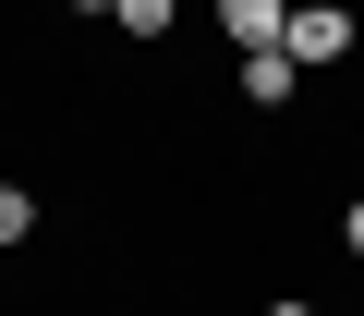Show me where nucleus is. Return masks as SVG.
<instances>
[{
	"label": "nucleus",
	"instance_id": "7ed1b4c3",
	"mask_svg": "<svg viewBox=\"0 0 364 316\" xmlns=\"http://www.w3.org/2000/svg\"><path fill=\"white\" fill-rule=\"evenodd\" d=\"M291 73H304L291 49H243V98H255V110H279V98H291Z\"/></svg>",
	"mask_w": 364,
	"mask_h": 316
},
{
	"label": "nucleus",
	"instance_id": "0eeeda50",
	"mask_svg": "<svg viewBox=\"0 0 364 316\" xmlns=\"http://www.w3.org/2000/svg\"><path fill=\"white\" fill-rule=\"evenodd\" d=\"M267 316H316V304H291V292H279V304H267Z\"/></svg>",
	"mask_w": 364,
	"mask_h": 316
},
{
	"label": "nucleus",
	"instance_id": "39448f33",
	"mask_svg": "<svg viewBox=\"0 0 364 316\" xmlns=\"http://www.w3.org/2000/svg\"><path fill=\"white\" fill-rule=\"evenodd\" d=\"M25 231H37V195H25V183H0V243H25Z\"/></svg>",
	"mask_w": 364,
	"mask_h": 316
},
{
	"label": "nucleus",
	"instance_id": "423d86ee",
	"mask_svg": "<svg viewBox=\"0 0 364 316\" xmlns=\"http://www.w3.org/2000/svg\"><path fill=\"white\" fill-rule=\"evenodd\" d=\"M340 243H352V268H364V195H352V219H340Z\"/></svg>",
	"mask_w": 364,
	"mask_h": 316
},
{
	"label": "nucleus",
	"instance_id": "f257e3e1",
	"mask_svg": "<svg viewBox=\"0 0 364 316\" xmlns=\"http://www.w3.org/2000/svg\"><path fill=\"white\" fill-rule=\"evenodd\" d=\"M279 49H291V61H352V13H340V0H291Z\"/></svg>",
	"mask_w": 364,
	"mask_h": 316
},
{
	"label": "nucleus",
	"instance_id": "f03ea898",
	"mask_svg": "<svg viewBox=\"0 0 364 316\" xmlns=\"http://www.w3.org/2000/svg\"><path fill=\"white\" fill-rule=\"evenodd\" d=\"M279 25H291V0H219V37L231 49H279Z\"/></svg>",
	"mask_w": 364,
	"mask_h": 316
},
{
	"label": "nucleus",
	"instance_id": "20e7f679",
	"mask_svg": "<svg viewBox=\"0 0 364 316\" xmlns=\"http://www.w3.org/2000/svg\"><path fill=\"white\" fill-rule=\"evenodd\" d=\"M109 25H122V37H170V25H182V0H109Z\"/></svg>",
	"mask_w": 364,
	"mask_h": 316
}]
</instances>
